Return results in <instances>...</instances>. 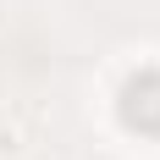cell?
I'll use <instances>...</instances> for the list:
<instances>
[{"mask_svg":"<svg viewBox=\"0 0 160 160\" xmlns=\"http://www.w3.org/2000/svg\"><path fill=\"white\" fill-rule=\"evenodd\" d=\"M116 116H122V127L144 132V138H160V66L127 72V83L116 88Z\"/></svg>","mask_w":160,"mask_h":160,"instance_id":"1","label":"cell"}]
</instances>
